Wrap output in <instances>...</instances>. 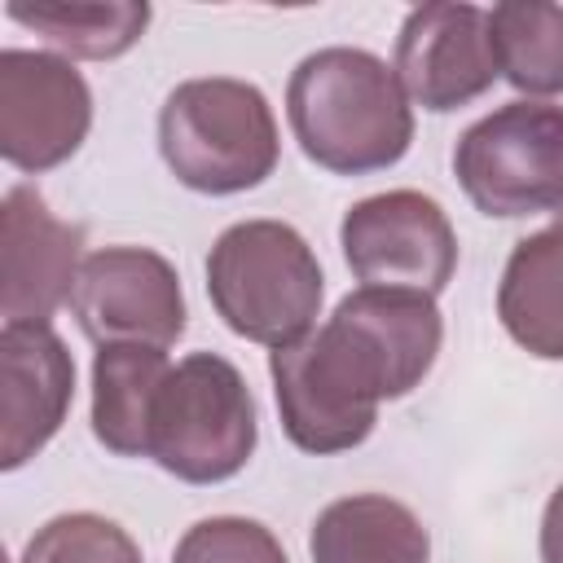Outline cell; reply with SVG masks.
Returning a JSON list of instances; mask_svg holds the SVG:
<instances>
[{
  "mask_svg": "<svg viewBox=\"0 0 563 563\" xmlns=\"http://www.w3.org/2000/svg\"><path fill=\"white\" fill-rule=\"evenodd\" d=\"M444 317L431 295L361 286L325 325L268 352L282 431L295 449L330 457L369 440L383 400L409 396L435 365Z\"/></svg>",
  "mask_w": 563,
  "mask_h": 563,
  "instance_id": "6da1fadb",
  "label": "cell"
},
{
  "mask_svg": "<svg viewBox=\"0 0 563 563\" xmlns=\"http://www.w3.org/2000/svg\"><path fill=\"white\" fill-rule=\"evenodd\" d=\"M286 119L299 150L334 176L387 172L413 141V106L387 66L369 48H317L286 84Z\"/></svg>",
  "mask_w": 563,
  "mask_h": 563,
  "instance_id": "7a4b0ae2",
  "label": "cell"
},
{
  "mask_svg": "<svg viewBox=\"0 0 563 563\" xmlns=\"http://www.w3.org/2000/svg\"><path fill=\"white\" fill-rule=\"evenodd\" d=\"M207 295L238 339L277 352L321 317L325 273L295 224L238 220L207 251Z\"/></svg>",
  "mask_w": 563,
  "mask_h": 563,
  "instance_id": "3957f363",
  "label": "cell"
},
{
  "mask_svg": "<svg viewBox=\"0 0 563 563\" xmlns=\"http://www.w3.org/2000/svg\"><path fill=\"white\" fill-rule=\"evenodd\" d=\"M158 154L194 194H242L264 185L277 167V114L246 79H185L158 110Z\"/></svg>",
  "mask_w": 563,
  "mask_h": 563,
  "instance_id": "277c9868",
  "label": "cell"
},
{
  "mask_svg": "<svg viewBox=\"0 0 563 563\" xmlns=\"http://www.w3.org/2000/svg\"><path fill=\"white\" fill-rule=\"evenodd\" d=\"M255 440V396L233 361L189 352L172 365L154 400L145 457L185 484H224L251 462Z\"/></svg>",
  "mask_w": 563,
  "mask_h": 563,
  "instance_id": "5b68a950",
  "label": "cell"
},
{
  "mask_svg": "<svg viewBox=\"0 0 563 563\" xmlns=\"http://www.w3.org/2000/svg\"><path fill=\"white\" fill-rule=\"evenodd\" d=\"M453 176L493 220L563 211V106L519 97L475 119L453 145Z\"/></svg>",
  "mask_w": 563,
  "mask_h": 563,
  "instance_id": "8992f818",
  "label": "cell"
},
{
  "mask_svg": "<svg viewBox=\"0 0 563 563\" xmlns=\"http://www.w3.org/2000/svg\"><path fill=\"white\" fill-rule=\"evenodd\" d=\"M339 246L361 286L440 295L457 273V233L422 189H387L347 207Z\"/></svg>",
  "mask_w": 563,
  "mask_h": 563,
  "instance_id": "52a82bcc",
  "label": "cell"
},
{
  "mask_svg": "<svg viewBox=\"0 0 563 563\" xmlns=\"http://www.w3.org/2000/svg\"><path fill=\"white\" fill-rule=\"evenodd\" d=\"M79 330L106 343L172 347L185 334V290L167 255L150 246H101L88 251L70 290Z\"/></svg>",
  "mask_w": 563,
  "mask_h": 563,
  "instance_id": "ba28073f",
  "label": "cell"
},
{
  "mask_svg": "<svg viewBox=\"0 0 563 563\" xmlns=\"http://www.w3.org/2000/svg\"><path fill=\"white\" fill-rule=\"evenodd\" d=\"M92 128V88L62 53H0V158L18 172L62 167Z\"/></svg>",
  "mask_w": 563,
  "mask_h": 563,
  "instance_id": "9c48e42d",
  "label": "cell"
},
{
  "mask_svg": "<svg viewBox=\"0 0 563 563\" xmlns=\"http://www.w3.org/2000/svg\"><path fill=\"white\" fill-rule=\"evenodd\" d=\"M396 79L409 101L435 114L484 97L501 79L488 13L453 0L409 9L396 35Z\"/></svg>",
  "mask_w": 563,
  "mask_h": 563,
  "instance_id": "30bf717a",
  "label": "cell"
},
{
  "mask_svg": "<svg viewBox=\"0 0 563 563\" xmlns=\"http://www.w3.org/2000/svg\"><path fill=\"white\" fill-rule=\"evenodd\" d=\"M84 264V229L57 220L40 189L13 185L0 207V312L4 325H48L70 303Z\"/></svg>",
  "mask_w": 563,
  "mask_h": 563,
  "instance_id": "8fae6325",
  "label": "cell"
},
{
  "mask_svg": "<svg viewBox=\"0 0 563 563\" xmlns=\"http://www.w3.org/2000/svg\"><path fill=\"white\" fill-rule=\"evenodd\" d=\"M75 361L53 325L0 330V466H26L66 422Z\"/></svg>",
  "mask_w": 563,
  "mask_h": 563,
  "instance_id": "7c38bea8",
  "label": "cell"
},
{
  "mask_svg": "<svg viewBox=\"0 0 563 563\" xmlns=\"http://www.w3.org/2000/svg\"><path fill=\"white\" fill-rule=\"evenodd\" d=\"M497 317L528 356L563 361V211L515 242L497 282Z\"/></svg>",
  "mask_w": 563,
  "mask_h": 563,
  "instance_id": "4fadbf2b",
  "label": "cell"
},
{
  "mask_svg": "<svg viewBox=\"0 0 563 563\" xmlns=\"http://www.w3.org/2000/svg\"><path fill=\"white\" fill-rule=\"evenodd\" d=\"M308 554L312 563H427L431 537L405 501L387 493H352L312 519Z\"/></svg>",
  "mask_w": 563,
  "mask_h": 563,
  "instance_id": "5bb4252c",
  "label": "cell"
},
{
  "mask_svg": "<svg viewBox=\"0 0 563 563\" xmlns=\"http://www.w3.org/2000/svg\"><path fill=\"white\" fill-rule=\"evenodd\" d=\"M172 361L163 347L106 343L92 356V435L119 457L150 453V418Z\"/></svg>",
  "mask_w": 563,
  "mask_h": 563,
  "instance_id": "9a60e30c",
  "label": "cell"
},
{
  "mask_svg": "<svg viewBox=\"0 0 563 563\" xmlns=\"http://www.w3.org/2000/svg\"><path fill=\"white\" fill-rule=\"evenodd\" d=\"M9 22L35 31L53 48L84 57V62H110L123 57L150 26L145 0H57V4H4Z\"/></svg>",
  "mask_w": 563,
  "mask_h": 563,
  "instance_id": "2e32d148",
  "label": "cell"
},
{
  "mask_svg": "<svg viewBox=\"0 0 563 563\" xmlns=\"http://www.w3.org/2000/svg\"><path fill=\"white\" fill-rule=\"evenodd\" d=\"M501 79L528 101L563 92V4L550 0H501L488 9Z\"/></svg>",
  "mask_w": 563,
  "mask_h": 563,
  "instance_id": "e0dca14e",
  "label": "cell"
},
{
  "mask_svg": "<svg viewBox=\"0 0 563 563\" xmlns=\"http://www.w3.org/2000/svg\"><path fill=\"white\" fill-rule=\"evenodd\" d=\"M18 563H145L141 545L106 515L70 510L35 528Z\"/></svg>",
  "mask_w": 563,
  "mask_h": 563,
  "instance_id": "ac0fdd59",
  "label": "cell"
},
{
  "mask_svg": "<svg viewBox=\"0 0 563 563\" xmlns=\"http://www.w3.org/2000/svg\"><path fill=\"white\" fill-rule=\"evenodd\" d=\"M172 563H290L273 528L242 515H211L185 528Z\"/></svg>",
  "mask_w": 563,
  "mask_h": 563,
  "instance_id": "d6986e66",
  "label": "cell"
},
{
  "mask_svg": "<svg viewBox=\"0 0 563 563\" xmlns=\"http://www.w3.org/2000/svg\"><path fill=\"white\" fill-rule=\"evenodd\" d=\"M541 563H563V484L550 493L541 515Z\"/></svg>",
  "mask_w": 563,
  "mask_h": 563,
  "instance_id": "ffe728a7",
  "label": "cell"
}]
</instances>
